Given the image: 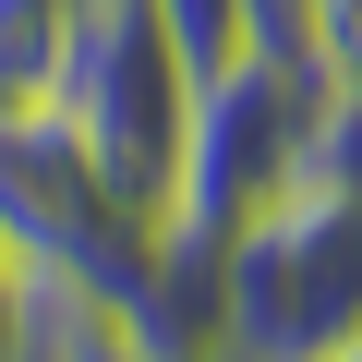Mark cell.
Returning <instances> with one entry per match:
<instances>
[{"label":"cell","mask_w":362,"mask_h":362,"mask_svg":"<svg viewBox=\"0 0 362 362\" xmlns=\"http://www.w3.org/2000/svg\"><path fill=\"white\" fill-rule=\"evenodd\" d=\"M314 109L326 85L314 73H278V61H230L194 85V145H181V206H169V242L181 254H230L242 218H266L302 157H314Z\"/></svg>","instance_id":"cell-4"},{"label":"cell","mask_w":362,"mask_h":362,"mask_svg":"<svg viewBox=\"0 0 362 362\" xmlns=\"http://www.w3.org/2000/svg\"><path fill=\"white\" fill-rule=\"evenodd\" d=\"M61 37H73V0H0V109L49 97V73H61Z\"/></svg>","instance_id":"cell-5"},{"label":"cell","mask_w":362,"mask_h":362,"mask_svg":"<svg viewBox=\"0 0 362 362\" xmlns=\"http://www.w3.org/2000/svg\"><path fill=\"white\" fill-rule=\"evenodd\" d=\"M242 61L314 73V0H242Z\"/></svg>","instance_id":"cell-6"},{"label":"cell","mask_w":362,"mask_h":362,"mask_svg":"<svg viewBox=\"0 0 362 362\" xmlns=\"http://www.w3.org/2000/svg\"><path fill=\"white\" fill-rule=\"evenodd\" d=\"M218 338L242 362H338L362 338V194L290 181L218 254Z\"/></svg>","instance_id":"cell-2"},{"label":"cell","mask_w":362,"mask_h":362,"mask_svg":"<svg viewBox=\"0 0 362 362\" xmlns=\"http://www.w3.org/2000/svg\"><path fill=\"white\" fill-rule=\"evenodd\" d=\"M157 13H169V37H181L194 73H230L242 61V0H157Z\"/></svg>","instance_id":"cell-8"},{"label":"cell","mask_w":362,"mask_h":362,"mask_svg":"<svg viewBox=\"0 0 362 362\" xmlns=\"http://www.w3.org/2000/svg\"><path fill=\"white\" fill-rule=\"evenodd\" d=\"M338 362H362V338H350V350H338Z\"/></svg>","instance_id":"cell-11"},{"label":"cell","mask_w":362,"mask_h":362,"mask_svg":"<svg viewBox=\"0 0 362 362\" xmlns=\"http://www.w3.org/2000/svg\"><path fill=\"white\" fill-rule=\"evenodd\" d=\"M314 85L362 109V0H314Z\"/></svg>","instance_id":"cell-7"},{"label":"cell","mask_w":362,"mask_h":362,"mask_svg":"<svg viewBox=\"0 0 362 362\" xmlns=\"http://www.w3.org/2000/svg\"><path fill=\"white\" fill-rule=\"evenodd\" d=\"M25 326H37V266H25L13 242H0V362L25 350Z\"/></svg>","instance_id":"cell-9"},{"label":"cell","mask_w":362,"mask_h":362,"mask_svg":"<svg viewBox=\"0 0 362 362\" xmlns=\"http://www.w3.org/2000/svg\"><path fill=\"white\" fill-rule=\"evenodd\" d=\"M181 362H242V350H230V338H206V350H181Z\"/></svg>","instance_id":"cell-10"},{"label":"cell","mask_w":362,"mask_h":362,"mask_svg":"<svg viewBox=\"0 0 362 362\" xmlns=\"http://www.w3.org/2000/svg\"><path fill=\"white\" fill-rule=\"evenodd\" d=\"M194 61H181L157 0H73V37H61V73H49V109L85 133V157L109 169V194L133 218L169 230L181 206V145H194Z\"/></svg>","instance_id":"cell-1"},{"label":"cell","mask_w":362,"mask_h":362,"mask_svg":"<svg viewBox=\"0 0 362 362\" xmlns=\"http://www.w3.org/2000/svg\"><path fill=\"white\" fill-rule=\"evenodd\" d=\"M0 242H13L37 278H61V290L121 302L133 326H145V302H157V278H169V230L109 194V169L85 157V133H73L49 97L0 109Z\"/></svg>","instance_id":"cell-3"}]
</instances>
